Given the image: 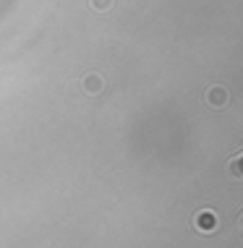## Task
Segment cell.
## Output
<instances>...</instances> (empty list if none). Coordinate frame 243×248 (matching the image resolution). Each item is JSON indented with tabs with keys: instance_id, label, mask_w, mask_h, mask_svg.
Masks as SVG:
<instances>
[{
	"instance_id": "obj_2",
	"label": "cell",
	"mask_w": 243,
	"mask_h": 248,
	"mask_svg": "<svg viewBox=\"0 0 243 248\" xmlns=\"http://www.w3.org/2000/svg\"><path fill=\"white\" fill-rule=\"evenodd\" d=\"M217 225H220V219H217V214L214 212H199L196 214V219H194V227H196L199 232H212V230H217Z\"/></svg>"
},
{
	"instance_id": "obj_4",
	"label": "cell",
	"mask_w": 243,
	"mask_h": 248,
	"mask_svg": "<svg viewBox=\"0 0 243 248\" xmlns=\"http://www.w3.org/2000/svg\"><path fill=\"white\" fill-rule=\"evenodd\" d=\"M227 172L235 180H243V154H235V157L227 162Z\"/></svg>"
},
{
	"instance_id": "obj_3",
	"label": "cell",
	"mask_w": 243,
	"mask_h": 248,
	"mask_svg": "<svg viewBox=\"0 0 243 248\" xmlns=\"http://www.w3.org/2000/svg\"><path fill=\"white\" fill-rule=\"evenodd\" d=\"M81 86H84L86 94H99V92L105 89V81H102V76H99V73H89V76H84Z\"/></svg>"
},
{
	"instance_id": "obj_6",
	"label": "cell",
	"mask_w": 243,
	"mask_h": 248,
	"mask_svg": "<svg viewBox=\"0 0 243 248\" xmlns=\"http://www.w3.org/2000/svg\"><path fill=\"white\" fill-rule=\"evenodd\" d=\"M238 232L243 235V212H241V217H238Z\"/></svg>"
},
{
	"instance_id": "obj_1",
	"label": "cell",
	"mask_w": 243,
	"mask_h": 248,
	"mask_svg": "<svg viewBox=\"0 0 243 248\" xmlns=\"http://www.w3.org/2000/svg\"><path fill=\"white\" fill-rule=\"evenodd\" d=\"M204 99H207V105L212 107V110H225V105H227V99H230V94H227L225 86L214 84V86H209V89H207Z\"/></svg>"
},
{
	"instance_id": "obj_5",
	"label": "cell",
	"mask_w": 243,
	"mask_h": 248,
	"mask_svg": "<svg viewBox=\"0 0 243 248\" xmlns=\"http://www.w3.org/2000/svg\"><path fill=\"white\" fill-rule=\"evenodd\" d=\"M113 3H115V0H89L92 11H97V13H105V11H110V8H113Z\"/></svg>"
}]
</instances>
